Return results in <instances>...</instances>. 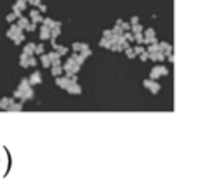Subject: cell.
Wrapping results in <instances>:
<instances>
[{
	"instance_id": "1",
	"label": "cell",
	"mask_w": 220,
	"mask_h": 187,
	"mask_svg": "<svg viewBox=\"0 0 220 187\" xmlns=\"http://www.w3.org/2000/svg\"><path fill=\"white\" fill-rule=\"evenodd\" d=\"M55 82H57V86H58V88L67 89V88H69V84H71V79H69L67 75H65V77H60V75H58V77L55 79Z\"/></svg>"
},
{
	"instance_id": "34",
	"label": "cell",
	"mask_w": 220,
	"mask_h": 187,
	"mask_svg": "<svg viewBox=\"0 0 220 187\" xmlns=\"http://www.w3.org/2000/svg\"><path fill=\"white\" fill-rule=\"evenodd\" d=\"M131 28H132V26H131V22H126V21L122 22V29H124V33H126V31H129Z\"/></svg>"
},
{
	"instance_id": "40",
	"label": "cell",
	"mask_w": 220,
	"mask_h": 187,
	"mask_svg": "<svg viewBox=\"0 0 220 187\" xmlns=\"http://www.w3.org/2000/svg\"><path fill=\"white\" fill-rule=\"evenodd\" d=\"M151 81H153V79H150V77H148V79H145V81H143V86H145V88H150V84H151Z\"/></svg>"
},
{
	"instance_id": "21",
	"label": "cell",
	"mask_w": 220,
	"mask_h": 187,
	"mask_svg": "<svg viewBox=\"0 0 220 187\" xmlns=\"http://www.w3.org/2000/svg\"><path fill=\"white\" fill-rule=\"evenodd\" d=\"M110 50L112 52H124V48H122V45H119V43H112V46H110Z\"/></svg>"
},
{
	"instance_id": "25",
	"label": "cell",
	"mask_w": 220,
	"mask_h": 187,
	"mask_svg": "<svg viewBox=\"0 0 220 187\" xmlns=\"http://www.w3.org/2000/svg\"><path fill=\"white\" fill-rule=\"evenodd\" d=\"M102 36H103V38H107V39H112V36H113V33H112V29H103Z\"/></svg>"
},
{
	"instance_id": "44",
	"label": "cell",
	"mask_w": 220,
	"mask_h": 187,
	"mask_svg": "<svg viewBox=\"0 0 220 187\" xmlns=\"http://www.w3.org/2000/svg\"><path fill=\"white\" fill-rule=\"evenodd\" d=\"M122 22H124V19H117V21H115V24H117V26H122Z\"/></svg>"
},
{
	"instance_id": "12",
	"label": "cell",
	"mask_w": 220,
	"mask_h": 187,
	"mask_svg": "<svg viewBox=\"0 0 220 187\" xmlns=\"http://www.w3.org/2000/svg\"><path fill=\"white\" fill-rule=\"evenodd\" d=\"M17 26L19 28H22V29H26L28 26H29V21H28V17H17Z\"/></svg>"
},
{
	"instance_id": "8",
	"label": "cell",
	"mask_w": 220,
	"mask_h": 187,
	"mask_svg": "<svg viewBox=\"0 0 220 187\" xmlns=\"http://www.w3.org/2000/svg\"><path fill=\"white\" fill-rule=\"evenodd\" d=\"M35 50H36V45H35V43H28V45L24 46V53L29 55V57L35 55Z\"/></svg>"
},
{
	"instance_id": "26",
	"label": "cell",
	"mask_w": 220,
	"mask_h": 187,
	"mask_svg": "<svg viewBox=\"0 0 220 187\" xmlns=\"http://www.w3.org/2000/svg\"><path fill=\"white\" fill-rule=\"evenodd\" d=\"M43 52H45V46H43V43H41V45H36L35 55H43Z\"/></svg>"
},
{
	"instance_id": "13",
	"label": "cell",
	"mask_w": 220,
	"mask_h": 187,
	"mask_svg": "<svg viewBox=\"0 0 220 187\" xmlns=\"http://www.w3.org/2000/svg\"><path fill=\"white\" fill-rule=\"evenodd\" d=\"M41 65H43V67H47V69H48V67H52V60H50V57L45 55V53L41 55Z\"/></svg>"
},
{
	"instance_id": "16",
	"label": "cell",
	"mask_w": 220,
	"mask_h": 187,
	"mask_svg": "<svg viewBox=\"0 0 220 187\" xmlns=\"http://www.w3.org/2000/svg\"><path fill=\"white\" fill-rule=\"evenodd\" d=\"M33 96H35V91H33V89L29 88V89H26V91H24V94H22V100H21V101H26V100H31Z\"/></svg>"
},
{
	"instance_id": "2",
	"label": "cell",
	"mask_w": 220,
	"mask_h": 187,
	"mask_svg": "<svg viewBox=\"0 0 220 187\" xmlns=\"http://www.w3.org/2000/svg\"><path fill=\"white\" fill-rule=\"evenodd\" d=\"M21 33H22V28H19L17 24H12V26H10V29L7 31V36H9V38H16L17 35H21Z\"/></svg>"
},
{
	"instance_id": "38",
	"label": "cell",
	"mask_w": 220,
	"mask_h": 187,
	"mask_svg": "<svg viewBox=\"0 0 220 187\" xmlns=\"http://www.w3.org/2000/svg\"><path fill=\"white\" fill-rule=\"evenodd\" d=\"M36 29V22H29V26L26 28V31H35Z\"/></svg>"
},
{
	"instance_id": "30",
	"label": "cell",
	"mask_w": 220,
	"mask_h": 187,
	"mask_svg": "<svg viewBox=\"0 0 220 187\" xmlns=\"http://www.w3.org/2000/svg\"><path fill=\"white\" fill-rule=\"evenodd\" d=\"M22 41H24V35H22V33H21V35H17V36L14 38V43H16V45H21Z\"/></svg>"
},
{
	"instance_id": "28",
	"label": "cell",
	"mask_w": 220,
	"mask_h": 187,
	"mask_svg": "<svg viewBox=\"0 0 220 187\" xmlns=\"http://www.w3.org/2000/svg\"><path fill=\"white\" fill-rule=\"evenodd\" d=\"M43 26H47V28H50V29H52V26H54V21H52L50 17H45V19H43Z\"/></svg>"
},
{
	"instance_id": "23",
	"label": "cell",
	"mask_w": 220,
	"mask_h": 187,
	"mask_svg": "<svg viewBox=\"0 0 220 187\" xmlns=\"http://www.w3.org/2000/svg\"><path fill=\"white\" fill-rule=\"evenodd\" d=\"M124 52H126V57H127V58H134V57H136V53H134V48H132V46L126 48Z\"/></svg>"
},
{
	"instance_id": "5",
	"label": "cell",
	"mask_w": 220,
	"mask_h": 187,
	"mask_svg": "<svg viewBox=\"0 0 220 187\" xmlns=\"http://www.w3.org/2000/svg\"><path fill=\"white\" fill-rule=\"evenodd\" d=\"M29 82H31V86H35V84H41V74L35 71L33 74L29 75Z\"/></svg>"
},
{
	"instance_id": "19",
	"label": "cell",
	"mask_w": 220,
	"mask_h": 187,
	"mask_svg": "<svg viewBox=\"0 0 220 187\" xmlns=\"http://www.w3.org/2000/svg\"><path fill=\"white\" fill-rule=\"evenodd\" d=\"M131 31H132V35H138V33H143V31H145V28H143L141 24H134V26L131 28Z\"/></svg>"
},
{
	"instance_id": "17",
	"label": "cell",
	"mask_w": 220,
	"mask_h": 187,
	"mask_svg": "<svg viewBox=\"0 0 220 187\" xmlns=\"http://www.w3.org/2000/svg\"><path fill=\"white\" fill-rule=\"evenodd\" d=\"M100 46H102V48H109L110 50V46H112V39H107V38L102 36V39H100Z\"/></svg>"
},
{
	"instance_id": "29",
	"label": "cell",
	"mask_w": 220,
	"mask_h": 187,
	"mask_svg": "<svg viewBox=\"0 0 220 187\" xmlns=\"http://www.w3.org/2000/svg\"><path fill=\"white\" fill-rule=\"evenodd\" d=\"M132 48H134V53H136V55H141V53L145 52V48H143L141 45H136V46H132Z\"/></svg>"
},
{
	"instance_id": "14",
	"label": "cell",
	"mask_w": 220,
	"mask_h": 187,
	"mask_svg": "<svg viewBox=\"0 0 220 187\" xmlns=\"http://www.w3.org/2000/svg\"><path fill=\"white\" fill-rule=\"evenodd\" d=\"M7 110H9V112H19V110H22V101H21V103H14V101H12L10 107H9Z\"/></svg>"
},
{
	"instance_id": "37",
	"label": "cell",
	"mask_w": 220,
	"mask_h": 187,
	"mask_svg": "<svg viewBox=\"0 0 220 187\" xmlns=\"http://www.w3.org/2000/svg\"><path fill=\"white\" fill-rule=\"evenodd\" d=\"M129 22H131V26H134V24H139V19H138V16H132Z\"/></svg>"
},
{
	"instance_id": "45",
	"label": "cell",
	"mask_w": 220,
	"mask_h": 187,
	"mask_svg": "<svg viewBox=\"0 0 220 187\" xmlns=\"http://www.w3.org/2000/svg\"><path fill=\"white\" fill-rule=\"evenodd\" d=\"M24 2H29V0H24Z\"/></svg>"
},
{
	"instance_id": "22",
	"label": "cell",
	"mask_w": 220,
	"mask_h": 187,
	"mask_svg": "<svg viewBox=\"0 0 220 187\" xmlns=\"http://www.w3.org/2000/svg\"><path fill=\"white\" fill-rule=\"evenodd\" d=\"M54 48L57 50V52H58V53H60V55H65V53L69 52V50H67L65 46H60V45H54Z\"/></svg>"
},
{
	"instance_id": "32",
	"label": "cell",
	"mask_w": 220,
	"mask_h": 187,
	"mask_svg": "<svg viewBox=\"0 0 220 187\" xmlns=\"http://www.w3.org/2000/svg\"><path fill=\"white\" fill-rule=\"evenodd\" d=\"M81 48H83V43H77V41L72 43V50L74 52H81Z\"/></svg>"
},
{
	"instance_id": "27",
	"label": "cell",
	"mask_w": 220,
	"mask_h": 187,
	"mask_svg": "<svg viewBox=\"0 0 220 187\" xmlns=\"http://www.w3.org/2000/svg\"><path fill=\"white\" fill-rule=\"evenodd\" d=\"M22 94H24V91L17 88V89L14 91V100H22Z\"/></svg>"
},
{
	"instance_id": "15",
	"label": "cell",
	"mask_w": 220,
	"mask_h": 187,
	"mask_svg": "<svg viewBox=\"0 0 220 187\" xmlns=\"http://www.w3.org/2000/svg\"><path fill=\"white\" fill-rule=\"evenodd\" d=\"M29 88H31V82H29V79H22V81H21V84H19V89L26 91V89H29Z\"/></svg>"
},
{
	"instance_id": "10",
	"label": "cell",
	"mask_w": 220,
	"mask_h": 187,
	"mask_svg": "<svg viewBox=\"0 0 220 187\" xmlns=\"http://www.w3.org/2000/svg\"><path fill=\"white\" fill-rule=\"evenodd\" d=\"M162 74H160V71H158V65L157 67H153L151 71H150V79H153V81H157V79H160Z\"/></svg>"
},
{
	"instance_id": "18",
	"label": "cell",
	"mask_w": 220,
	"mask_h": 187,
	"mask_svg": "<svg viewBox=\"0 0 220 187\" xmlns=\"http://www.w3.org/2000/svg\"><path fill=\"white\" fill-rule=\"evenodd\" d=\"M62 71H64V67H60V65H52V75H55V77H58V75L62 74Z\"/></svg>"
},
{
	"instance_id": "24",
	"label": "cell",
	"mask_w": 220,
	"mask_h": 187,
	"mask_svg": "<svg viewBox=\"0 0 220 187\" xmlns=\"http://www.w3.org/2000/svg\"><path fill=\"white\" fill-rule=\"evenodd\" d=\"M112 33L119 36V35H124V29H122V26H117V24H115V26H113V29H112Z\"/></svg>"
},
{
	"instance_id": "6",
	"label": "cell",
	"mask_w": 220,
	"mask_h": 187,
	"mask_svg": "<svg viewBox=\"0 0 220 187\" xmlns=\"http://www.w3.org/2000/svg\"><path fill=\"white\" fill-rule=\"evenodd\" d=\"M50 33H52L50 28H47V26H41V28H40V38H41V39H48V38H50Z\"/></svg>"
},
{
	"instance_id": "43",
	"label": "cell",
	"mask_w": 220,
	"mask_h": 187,
	"mask_svg": "<svg viewBox=\"0 0 220 187\" xmlns=\"http://www.w3.org/2000/svg\"><path fill=\"white\" fill-rule=\"evenodd\" d=\"M150 60L151 62H157V53H150Z\"/></svg>"
},
{
	"instance_id": "3",
	"label": "cell",
	"mask_w": 220,
	"mask_h": 187,
	"mask_svg": "<svg viewBox=\"0 0 220 187\" xmlns=\"http://www.w3.org/2000/svg\"><path fill=\"white\" fill-rule=\"evenodd\" d=\"M65 91H67L69 94H81V93H83V89L79 88V84H77V82H71V84H69V88H67Z\"/></svg>"
},
{
	"instance_id": "35",
	"label": "cell",
	"mask_w": 220,
	"mask_h": 187,
	"mask_svg": "<svg viewBox=\"0 0 220 187\" xmlns=\"http://www.w3.org/2000/svg\"><path fill=\"white\" fill-rule=\"evenodd\" d=\"M79 53L84 57V58H88V57H91V50L88 48V50H83V52H79Z\"/></svg>"
},
{
	"instance_id": "39",
	"label": "cell",
	"mask_w": 220,
	"mask_h": 187,
	"mask_svg": "<svg viewBox=\"0 0 220 187\" xmlns=\"http://www.w3.org/2000/svg\"><path fill=\"white\" fill-rule=\"evenodd\" d=\"M28 3H29V5H33V7H38V5L41 3V0H29Z\"/></svg>"
},
{
	"instance_id": "20",
	"label": "cell",
	"mask_w": 220,
	"mask_h": 187,
	"mask_svg": "<svg viewBox=\"0 0 220 187\" xmlns=\"http://www.w3.org/2000/svg\"><path fill=\"white\" fill-rule=\"evenodd\" d=\"M134 41H136V45H143V43H145V35H143V33L134 35Z\"/></svg>"
},
{
	"instance_id": "36",
	"label": "cell",
	"mask_w": 220,
	"mask_h": 187,
	"mask_svg": "<svg viewBox=\"0 0 220 187\" xmlns=\"http://www.w3.org/2000/svg\"><path fill=\"white\" fill-rule=\"evenodd\" d=\"M28 62H29V65H31V67H36V64H38V60L35 58V57H29V60H28Z\"/></svg>"
},
{
	"instance_id": "41",
	"label": "cell",
	"mask_w": 220,
	"mask_h": 187,
	"mask_svg": "<svg viewBox=\"0 0 220 187\" xmlns=\"http://www.w3.org/2000/svg\"><path fill=\"white\" fill-rule=\"evenodd\" d=\"M16 17H17V16L12 12V14H9V16H7V21H9V22H14V19H16Z\"/></svg>"
},
{
	"instance_id": "7",
	"label": "cell",
	"mask_w": 220,
	"mask_h": 187,
	"mask_svg": "<svg viewBox=\"0 0 220 187\" xmlns=\"http://www.w3.org/2000/svg\"><path fill=\"white\" fill-rule=\"evenodd\" d=\"M48 57H50V60H52V65H60V53L55 50V52H52V53H48Z\"/></svg>"
},
{
	"instance_id": "42",
	"label": "cell",
	"mask_w": 220,
	"mask_h": 187,
	"mask_svg": "<svg viewBox=\"0 0 220 187\" xmlns=\"http://www.w3.org/2000/svg\"><path fill=\"white\" fill-rule=\"evenodd\" d=\"M38 9H40V12H47V5H43V3H40Z\"/></svg>"
},
{
	"instance_id": "11",
	"label": "cell",
	"mask_w": 220,
	"mask_h": 187,
	"mask_svg": "<svg viewBox=\"0 0 220 187\" xmlns=\"http://www.w3.org/2000/svg\"><path fill=\"white\" fill-rule=\"evenodd\" d=\"M10 103H12L10 98H2V100H0V110H7V108L10 107Z\"/></svg>"
},
{
	"instance_id": "4",
	"label": "cell",
	"mask_w": 220,
	"mask_h": 187,
	"mask_svg": "<svg viewBox=\"0 0 220 187\" xmlns=\"http://www.w3.org/2000/svg\"><path fill=\"white\" fill-rule=\"evenodd\" d=\"M29 17H31V21L33 22H43V17H41V12L40 10H36V9H33V10H29Z\"/></svg>"
},
{
	"instance_id": "31",
	"label": "cell",
	"mask_w": 220,
	"mask_h": 187,
	"mask_svg": "<svg viewBox=\"0 0 220 187\" xmlns=\"http://www.w3.org/2000/svg\"><path fill=\"white\" fill-rule=\"evenodd\" d=\"M139 60H141V62H146V60H150V53H148L146 50H145V52L139 55Z\"/></svg>"
},
{
	"instance_id": "33",
	"label": "cell",
	"mask_w": 220,
	"mask_h": 187,
	"mask_svg": "<svg viewBox=\"0 0 220 187\" xmlns=\"http://www.w3.org/2000/svg\"><path fill=\"white\" fill-rule=\"evenodd\" d=\"M158 71H160V74H162V75H167V74H168V69H167L165 65H158Z\"/></svg>"
},
{
	"instance_id": "9",
	"label": "cell",
	"mask_w": 220,
	"mask_h": 187,
	"mask_svg": "<svg viewBox=\"0 0 220 187\" xmlns=\"http://www.w3.org/2000/svg\"><path fill=\"white\" fill-rule=\"evenodd\" d=\"M148 89H150V93H151V94H158V93H160V84H158L157 81H151V84H150V88H148Z\"/></svg>"
}]
</instances>
